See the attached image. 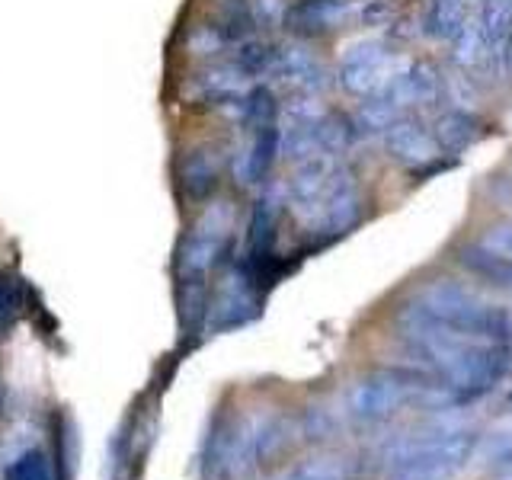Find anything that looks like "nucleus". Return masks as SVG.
Returning <instances> with one entry per match:
<instances>
[{
	"label": "nucleus",
	"mask_w": 512,
	"mask_h": 480,
	"mask_svg": "<svg viewBox=\"0 0 512 480\" xmlns=\"http://www.w3.org/2000/svg\"><path fill=\"white\" fill-rule=\"evenodd\" d=\"M394 330L448 407L490 397L512 372V314L461 282L413 292L397 308Z\"/></svg>",
	"instance_id": "f257e3e1"
},
{
	"label": "nucleus",
	"mask_w": 512,
	"mask_h": 480,
	"mask_svg": "<svg viewBox=\"0 0 512 480\" xmlns=\"http://www.w3.org/2000/svg\"><path fill=\"white\" fill-rule=\"evenodd\" d=\"M288 208L317 237H340L359 221L362 196L356 176L336 157L301 160L288 183Z\"/></svg>",
	"instance_id": "f03ea898"
},
{
	"label": "nucleus",
	"mask_w": 512,
	"mask_h": 480,
	"mask_svg": "<svg viewBox=\"0 0 512 480\" xmlns=\"http://www.w3.org/2000/svg\"><path fill=\"white\" fill-rule=\"evenodd\" d=\"M480 448V432L471 426H436L400 439L388 464L384 480H455L474 461Z\"/></svg>",
	"instance_id": "7ed1b4c3"
},
{
	"label": "nucleus",
	"mask_w": 512,
	"mask_h": 480,
	"mask_svg": "<svg viewBox=\"0 0 512 480\" xmlns=\"http://www.w3.org/2000/svg\"><path fill=\"white\" fill-rule=\"evenodd\" d=\"M445 93V77L439 74L436 64L413 61L400 64L391 74V80L372 96H365V103L356 116L359 132H384L391 122L413 116L416 109L439 103Z\"/></svg>",
	"instance_id": "20e7f679"
},
{
	"label": "nucleus",
	"mask_w": 512,
	"mask_h": 480,
	"mask_svg": "<svg viewBox=\"0 0 512 480\" xmlns=\"http://www.w3.org/2000/svg\"><path fill=\"white\" fill-rule=\"evenodd\" d=\"M420 394H432V388H429V378L416 365L413 368H378V372L352 384V391L346 397V413L356 426H381Z\"/></svg>",
	"instance_id": "39448f33"
},
{
	"label": "nucleus",
	"mask_w": 512,
	"mask_h": 480,
	"mask_svg": "<svg viewBox=\"0 0 512 480\" xmlns=\"http://www.w3.org/2000/svg\"><path fill=\"white\" fill-rule=\"evenodd\" d=\"M228 240H231V208L215 205L212 212L202 215V221L183 240L180 260H176L180 285H202V279L218 266L221 256L228 253Z\"/></svg>",
	"instance_id": "423d86ee"
},
{
	"label": "nucleus",
	"mask_w": 512,
	"mask_h": 480,
	"mask_svg": "<svg viewBox=\"0 0 512 480\" xmlns=\"http://www.w3.org/2000/svg\"><path fill=\"white\" fill-rule=\"evenodd\" d=\"M400 68L397 52L381 39H362L352 42L343 58L340 68H336V80L340 87L352 96H372L375 90H381L391 80V74Z\"/></svg>",
	"instance_id": "0eeeda50"
},
{
	"label": "nucleus",
	"mask_w": 512,
	"mask_h": 480,
	"mask_svg": "<svg viewBox=\"0 0 512 480\" xmlns=\"http://www.w3.org/2000/svg\"><path fill=\"white\" fill-rule=\"evenodd\" d=\"M458 263L477 279L500 285L512 292V218L493 224L471 244L458 250Z\"/></svg>",
	"instance_id": "6e6552de"
},
{
	"label": "nucleus",
	"mask_w": 512,
	"mask_h": 480,
	"mask_svg": "<svg viewBox=\"0 0 512 480\" xmlns=\"http://www.w3.org/2000/svg\"><path fill=\"white\" fill-rule=\"evenodd\" d=\"M384 144H388L391 157L407 170H436L439 160L445 157L442 144L436 138V128L420 119H397L384 128Z\"/></svg>",
	"instance_id": "1a4fd4ad"
},
{
	"label": "nucleus",
	"mask_w": 512,
	"mask_h": 480,
	"mask_svg": "<svg viewBox=\"0 0 512 480\" xmlns=\"http://www.w3.org/2000/svg\"><path fill=\"white\" fill-rule=\"evenodd\" d=\"M250 132V144L240 154V180L244 183H263L266 176L276 167V157L282 154V125L279 122H266L247 128Z\"/></svg>",
	"instance_id": "9d476101"
},
{
	"label": "nucleus",
	"mask_w": 512,
	"mask_h": 480,
	"mask_svg": "<svg viewBox=\"0 0 512 480\" xmlns=\"http://www.w3.org/2000/svg\"><path fill=\"white\" fill-rule=\"evenodd\" d=\"M349 16L346 0H298L288 7L285 23L298 36H324Z\"/></svg>",
	"instance_id": "9b49d317"
},
{
	"label": "nucleus",
	"mask_w": 512,
	"mask_h": 480,
	"mask_svg": "<svg viewBox=\"0 0 512 480\" xmlns=\"http://www.w3.org/2000/svg\"><path fill=\"white\" fill-rule=\"evenodd\" d=\"M477 0H426L423 7V36L432 42H452L468 26Z\"/></svg>",
	"instance_id": "f8f14e48"
},
{
	"label": "nucleus",
	"mask_w": 512,
	"mask_h": 480,
	"mask_svg": "<svg viewBox=\"0 0 512 480\" xmlns=\"http://www.w3.org/2000/svg\"><path fill=\"white\" fill-rule=\"evenodd\" d=\"M272 74H279L288 87L311 96L324 87V68L320 61L304 52V48H276V61H272Z\"/></svg>",
	"instance_id": "ddd939ff"
},
{
	"label": "nucleus",
	"mask_w": 512,
	"mask_h": 480,
	"mask_svg": "<svg viewBox=\"0 0 512 480\" xmlns=\"http://www.w3.org/2000/svg\"><path fill=\"white\" fill-rule=\"evenodd\" d=\"M432 128H436V138H439L445 154L468 151L471 144L484 135V122H480L474 112H464V109L442 112V116L432 122Z\"/></svg>",
	"instance_id": "4468645a"
},
{
	"label": "nucleus",
	"mask_w": 512,
	"mask_h": 480,
	"mask_svg": "<svg viewBox=\"0 0 512 480\" xmlns=\"http://www.w3.org/2000/svg\"><path fill=\"white\" fill-rule=\"evenodd\" d=\"M176 176H180V186L189 199H205L218 186V160L208 148H196L180 160Z\"/></svg>",
	"instance_id": "2eb2a0df"
},
{
	"label": "nucleus",
	"mask_w": 512,
	"mask_h": 480,
	"mask_svg": "<svg viewBox=\"0 0 512 480\" xmlns=\"http://www.w3.org/2000/svg\"><path fill=\"white\" fill-rule=\"evenodd\" d=\"M7 480H58V474L42 448H26L20 458L10 461Z\"/></svg>",
	"instance_id": "dca6fc26"
},
{
	"label": "nucleus",
	"mask_w": 512,
	"mask_h": 480,
	"mask_svg": "<svg viewBox=\"0 0 512 480\" xmlns=\"http://www.w3.org/2000/svg\"><path fill=\"white\" fill-rule=\"evenodd\" d=\"M23 308V295H20V285H16L13 279H0V336H4V330L13 327L16 314H20Z\"/></svg>",
	"instance_id": "f3484780"
},
{
	"label": "nucleus",
	"mask_w": 512,
	"mask_h": 480,
	"mask_svg": "<svg viewBox=\"0 0 512 480\" xmlns=\"http://www.w3.org/2000/svg\"><path fill=\"white\" fill-rule=\"evenodd\" d=\"M484 445H487L490 464H512V423L493 429Z\"/></svg>",
	"instance_id": "a211bd4d"
},
{
	"label": "nucleus",
	"mask_w": 512,
	"mask_h": 480,
	"mask_svg": "<svg viewBox=\"0 0 512 480\" xmlns=\"http://www.w3.org/2000/svg\"><path fill=\"white\" fill-rule=\"evenodd\" d=\"M282 480H343V477L330 464H308V468H298Z\"/></svg>",
	"instance_id": "6ab92c4d"
},
{
	"label": "nucleus",
	"mask_w": 512,
	"mask_h": 480,
	"mask_svg": "<svg viewBox=\"0 0 512 480\" xmlns=\"http://www.w3.org/2000/svg\"><path fill=\"white\" fill-rule=\"evenodd\" d=\"M506 480H512V474H509V477H506Z\"/></svg>",
	"instance_id": "aec40b11"
}]
</instances>
